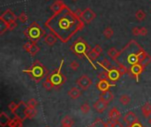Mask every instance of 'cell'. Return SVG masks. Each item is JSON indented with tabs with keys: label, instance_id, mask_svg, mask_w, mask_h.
<instances>
[{
	"label": "cell",
	"instance_id": "22",
	"mask_svg": "<svg viewBox=\"0 0 151 127\" xmlns=\"http://www.w3.org/2000/svg\"><path fill=\"white\" fill-rule=\"evenodd\" d=\"M68 95L72 98V99H73V100H75V99H78L80 95H81V91H80V89H79L78 87H72L69 91H68Z\"/></svg>",
	"mask_w": 151,
	"mask_h": 127
},
{
	"label": "cell",
	"instance_id": "48",
	"mask_svg": "<svg viewBox=\"0 0 151 127\" xmlns=\"http://www.w3.org/2000/svg\"><path fill=\"white\" fill-rule=\"evenodd\" d=\"M75 13H76V15H77L78 17H80V18L81 19V18H82V15H83V11H81L80 9H78V10L75 11Z\"/></svg>",
	"mask_w": 151,
	"mask_h": 127
},
{
	"label": "cell",
	"instance_id": "9",
	"mask_svg": "<svg viewBox=\"0 0 151 127\" xmlns=\"http://www.w3.org/2000/svg\"><path fill=\"white\" fill-rule=\"evenodd\" d=\"M76 83L81 89L87 90L92 85V79L88 75H82L77 79Z\"/></svg>",
	"mask_w": 151,
	"mask_h": 127
},
{
	"label": "cell",
	"instance_id": "33",
	"mask_svg": "<svg viewBox=\"0 0 151 127\" xmlns=\"http://www.w3.org/2000/svg\"><path fill=\"white\" fill-rule=\"evenodd\" d=\"M80 111L82 112V114H84V115H86V114H88L89 111H90V106H89V104L88 103H84V104H82L81 106H80Z\"/></svg>",
	"mask_w": 151,
	"mask_h": 127
},
{
	"label": "cell",
	"instance_id": "36",
	"mask_svg": "<svg viewBox=\"0 0 151 127\" xmlns=\"http://www.w3.org/2000/svg\"><path fill=\"white\" fill-rule=\"evenodd\" d=\"M150 63H151V56L147 54V56L141 61L140 65H141L143 67H146V66H147V65H149Z\"/></svg>",
	"mask_w": 151,
	"mask_h": 127
},
{
	"label": "cell",
	"instance_id": "6",
	"mask_svg": "<svg viewBox=\"0 0 151 127\" xmlns=\"http://www.w3.org/2000/svg\"><path fill=\"white\" fill-rule=\"evenodd\" d=\"M63 65H64V59L61 60V63H60V65H59L58 69L55 70L53 72L49 74L47 76V78H46L51 83L53 89H58L66 81V77L61 73V70H62Z\"/></svg>",
	"mask_w": 151,
	"mask_h": 127
},
{
	"label": "cell",
	"instance_id": "52",
	"mask_svg": "<svg viewBox=\"0 0 151 127\" xmlns=\"http://www.w3.org/2000/svg\"><path fill=\"white\" fill-rule=\"evenodd\" d=\"M73 1H74V2H75V1H77V0H73Z\"/></svg>",
	"mask_w": 151,
	"mask_h": 127
},
{
	"label": "cell",
	"instance_id": "53",
	"mask_svg": "<svg viewBox=\"0 0 151 127\" xmlns=\"http://www.w3.org/2000/svg\"><path fill=\"white\" fill-rule=\"evenodd\" d=\"M46 127H49V126H46Z\"/></svg>",
	"mask_w": 151,
	"mask_h": 127
},
{
	"label": "cell",
	"instance_id": "4",
	"mask_svg": "<svg viewBox=\"0 0 151 127\" xmlns=\"http://www.w3.org/2000/svg\"><path fill=\"white\" fill-rule=\"evenodd\" d=\"M24 35L29 41L37 43L44 35H46V32L43 28H41V26L37 22L34 21L30 24V26L26 28V30L24 31Z\"/></svg>",
	"mask_w": 151,
	"mask_h": 127
},
{
	"label": "cell",
	"instance_id": "40",
	"mask_svg": "<svg viewBox=\"0 0 151 127\" xmlns=\"http://www.w3.org/2000/svg\"><path fill=\"white\" fill-rule=\"evenodd\" d=\"M97 78H98L99 80L108 79V72H107V71H103L101 73H99L98 76H97Z\"/></svg>",
	"mask_w": 151,
	"mask_h": 127
},
{
	"label": "cell",
	"instance_id": "54",
	"mask_svg": "<svg viewBox=\"0 0 151 127\" xmlns=\"http://www.w3.org/2000/svg\"><path fill=\"white\" fill-rule=\"evenodd\" d=\"M47 1H48V0H47Z\"/></svg>",
	"mask_w": 151,
	"mask_h": 127
},
{
	"label": "cell",
	"instance_id": "20",
	"mask_svg": "<svg viewBox=\"0 0 151 127\" xmlns=\"http://www.w3.org/2000/svg\"><path fill=\"white\" fill-rule=\"evenodd\" d=\"M57 40H58V37L53 33H50L46 35L44 37V42L49 46H53L57 43Z\"/></svg>",
	"mask_w": 151,
	"mask_h": 127
},
{
	"label": "cell",
	"instance_id": "42",
	"mask_svg": "<svg viewBox=\"0 0 151 127\" xmlns=\"http://www.w3.org/2000/svg\"><path fill=\"white\" fill-rule=\"evenodd\" d=\"M69 66H70V68L72 69V70H73V71H76L78 68H79V64H78V62L77 61H75V60H73V62H71V64L69 65Z\"/></svg>",
	"mask_w": 151,
	"mask_h": 127
},
{
	"label": "cell",
	"instance_id": "31",
	"mask_svg": "<svg viewBox=\"0 0 151 127\" xmlns=\"http://www.w3.org/2000/svg\"><path fill=\"white\" fill-rule=\"evenodd\" d=\"M131 101V98L127 94H123L119 97V102L123 105H127Z\"/></svg>",
	"mask_w": 151,
	"mask_h": 127
},
{
	"label": "cell",
	"instance_id": "51",
	"mask_svg": "<svg viewBox=\"0 0 151 127\" xmlns=\"http://www.w3.org/2000/svg\"><path fill=\"white\" fill-rule=\"evenodd\" d=\"M125 127H131L130 125H127V126H125Z\"/></svg>",
	"mask_w": 151,
	"mask_h": 127
},
{
	"label": "cell",
	"instance_id": "46",
	"mask_svg": "<svg viewBox=\"0 0 151 127\" xmlns=\"http://www.w3.org/2000/svg\"><path fill=\"white\" fill-rule=\"evenodd\" d=\"M15 28H17V23H16V21H13V22H11V23L8 24V29H9V30H14Z\"/></svg>",
	"mask_w": 151,
	"mask_h": 127
},
{
	"label": "cell",
	"instance_id": "25",
	"mask_svg": "<svg viewBox=\"0 0 151 127\" xmlns=\"http://www.w3.org/2000/svg\"><path fill=\"white\" fill-rule=\"evenodd\" d=\"M96 64H98L100 66H102V67H103L104 70H106V71H109L110 69L112 68V65H111L110 61L109 59H107V58H103L102 61L97 62Z\"/></svg>",
	"mask_w": 151,
	"mask_h": 127
},
{
	"label": "cell",
	"instance_id": "28",
	"mask_svg": "<svg viewBox=\"0 0 151 127\" xmlns=\"http://www.w3.org/2000/svg\"><path fill=\"white\" fill-rule=\"evenodd\" d=\"M40 51V47L36 44V43H33V44H32V46H31V48L28 50V53L32 56V57H35L38 52Z\"/></svg>",
	"mask_w": 151,
	"mask_h": 127
},
{
	"label": "cell",
	"instance_id": "11",
	"mask_svg": "<svg viewBox=\"0 0 151 127\" xmlns=\"http://www.w3.org/2000/svg\"><path fill=\"white\" fill-rule=\"evenodd\" d=\"M96 17V14L95 12H93L90 8H86L84 11H83V15H82V18L81 20L84 21V23H90Z\"/></svg>",
	"mask_w": 151,
	"mask_h": 127
},
{
	"label": "cell",
	"instance_id": "23",
	"mask_svg": "<svg viewBox=\"0 0 151 127\" xmlns=\"http://www.w3.org/2000/svg\"><path fill=\"white\" fill-rule=\"evenodd\" d=\"M141 112L143 114V116L147 118H148V116L151 115V104L147 102L145 103L142 107H141Z\"/></svg>",
	"mask_w": 151,
	"mask_h": 127
},
{
	"label": "cell",
	"instance_id": "13",
	"mask_svg": "<svg viewBox=\"0 0 151 127\" xmlns=\"http://www.w3.org/2000/svg\"><path fill=\"white\" fill-rule=\"evenodd\" d=\"M108 72V79L110 81V82H116L118 81L120 77L122 76L120 72L118 71V68L116 67H112L111 69H110L109 71H107Z\"/></svg>",
	"mask_w": 151,
	"mask_h": 127
},
{
	"label": "cell",
	"instance_id": "8",
	"mask_svg": "<svg viewBox=\"0 0 151 127\" xmlns=\"http://www.w3.org/2000/svg\"><path fill=\"white\" fill-rule=\"evenodd\" d=\"M144 69H145V67H143L140 64H137V65H132L129 68L128 73H129V75H130L131 78L135 79V80L138 82L139 81V76L144 71Z\"/></svg>",
	"mask_w": 151,
	"mask_h": 127
},
{
	"label": "cell",
	"instance_id": "24",
	"mask_svg": "<svg viewBox=\"0 0 151 127\" xmlns=\"http://www.w3.org/2000/svg\"><path fill=\"white\" fill-rule=\"evenodd\" d=\"M118 55H119V51H118L115 48H110V49L108 50V56H109L115 63H117V61H118Z\"/></svg>",
	"mask_w": 151,
	"mask_h": 127
},
{
	"label": "cell",
	"instance_id": "26",
	"mask_svg": "<svg viewBox=\"0 0 151 127\" xmlns=\"http://www.w3.org/2000/svg\"><path fill=\"white\" fill-rule=\"evenodd\" d=\"M9 127H23V121L14 116V118L11 120Z\"/></svg>",
	"mask_w": 151,
	"mask_h": 127
},
{
	"label": "cell",
	"instance_id": "19",
	"mask_svg": "<svg viewBox=\"0 0 151 127\" xmlns=\"http://www.w3.org/2000/svg\"><path fill=\"white\" fill-rule=\"evenodd\" d=\"M11 120L12 119L9 117V116L6 112H4V111L1 112V114H0V126L6 127V125H9Z\"/></svg>",
	"mask_w": 151,
	"mask_h": 127
},
{
	"label": "cell",
	"instance_id": "14",
	"mask_svg": "<svg viewBox=\"0 0 151 127\" xmlns=\"http://www.w3.org/2000/svg\"><path fill=\"white\" fill-rule=\"evenodd\" d=\"M115 86H116L115 82H110L108 79H103V80H99V82L96 85V87L101 92H104V91H108L110 87H115Z\"/></svg>",
	"mask_w": 151,
	"mask_h": 127
},
{
	"label": "cell",
	"instance_id": "15",
	"mask_svg": "<svg viewBox=\"0 0 151 127\" xmlns=\"http://www.w3.org/2000/svg\"><path fill=\"white\" fill-rule=\"evenodd\" d=\"M66 6V5L62 1V0H57V1H55L51 6V10L53 12V13H57L60 12L61 10H63Z\"/></svg>",
	"mask_w": 151,
	"mask_h": 127
},
{
	"label": "cell",
	"instance_id": "47",
	"mask_svg": "<svg viewBox=\"0 0 151 127\" xmlns=\"http://www.w3.org/2000/svg\"><path fill=\"white\" fill-rule=\"evenodd\" d=\"M147 34V29L146 28H140V35L146 36Z\"/></svg>",
	"mask_w": 151,
	"mask_h": 127
},
{
	"label": "cell",
	"instance_id": "30",
	"mask_svg": "<svg viewBox=\"0 0 151 127\" xmlns=\"http://www.w3.org/2000/svg\"><path fill=\"white\" fill-rule=\"evenodd\" d=\"M114 32H113V29L110 28V27H107L104 30H103V35L106 39H110L112 37Z\"/></svg>",
	"mask_w": 151,
	"mask_h": 127
},
{
	"label": "cell",
	"instance_id": "1",
	"mask_svg": "<svg viewBox=\"0 0 151 127\" xmlns=\"http://www.w3.org/2000/svg\"><path fill=\"white\" fill-rule=\"evenodd\" d=\"M44 25L62 43H66L76 33L84 28L85 23L76 15L75 12L66 6L60 12L53 13Z\"/></svg>",
	"mask_w": 151,
	"mask_h": 127
},
{
	"label": "cell",
	"instance_id": "10",
	"mask_svg": "<svg viewBox=\"0 0 151 127\" xmlns=\"http://www.w3.org/2000/svg\"><path fill=\"white\" fill-rule=\"evenodd\" d=\"M0 20H2L9 24L13 21H16V20H18V17L14 14V13L12 12V10L7 9L6 11L4 12V13L1 16H0Z\"/></svg>",
	"mask_w": 151,
	"mask_h": 127
},
{
	"label": "cell",
	"instance_id": "3",
	"mask_svg": "<svg viewBox=\"0 0 151 127\" xmlns=\"http://www.w3.org/2000/svg\"><path fill=\"white\" fill-rule=\"evenodd\" d=\"M23 72L28 74L36 83H39L43 79L47 78V76L49 75V71L39 60H36L31 67L23 70Z\"/></svg>",
	"mask_w": 151,
	"mask_h": 127
},
{
	"label": "cell",
	"instance_id": "21",
	"mask_svg": "<svg viewBox=\"0 0 151 127\" xmlns=\"http://www.w3.org/2000/svg\"><path fill=\"white\" fill-rule=\"evenodd\" d=\"M73 124H74V120L69 116H66L61 120V127H73Z\"/></svg>",
	"mask_w": 151,
	"mask_h": 127
},
{
	"label": "cell",
	"instance_id": "44",
	"mask_svg": "<svg viewBox=\"0 0 151 127\" xmlns=\"http://www.w3.org/2000/svg\"><path fill=\"white\" fill-rule=\"evenodd\" d=\"M17 104L18 103H15L14 101H12V102H10L9 103V105H8V108H9V109L13 112L15 109H16V107H17Z\"/></svg>",
	"mask_w": 151,
	"mask_h": 127
},
{
	"label": "cell",
	"instance_id": "41",
	"mask_svg": "<svg viewBox=\"0 0 151 127\" xmlns=\"http://www.w3.org/2000/svg\"><path fill=\"white\" fill-rule=\"evenodd\" d=\"M43 87L46 89V90H51V89H53V87H52V85H51V83L46 79H45V81L43 82Z\"/></svg>",
	"mask_w": 151,
	"mask_h": 127
},
{
	"label": "cell",
	"instance_id": "12",
	"mask_svg": "<svg viewBox=\"0 0 151 127\" xmlns=\"http://www.w3.org/2000/svg\"><path fill=\"white\" fill-rule=\"evenodd\" d=\"M123 121L125 123H126V125H132L139 122L137 116L132 111H128L127 113H125V115L123 116Z\"/></svg>",
	"mask_w": 151,
	"mask_h": 127
},
{
	"label": "cell",
	"instance_id": "2",
	"mask_svg": "<svg viewBox=\"0 0 151 127\" xmlns=\"http://www.w3.org/2000/svg\"><path fill=\"white\" fill-rule=\"evenodd\" d=\"M147 56V53L143 50V48L140 46V44L136 41L131 40L122 49V50L119 51L118 58L120 59V61H118L116 64L117 65L122 64L126 67L127 65H129V68H130L132 65L140 64L141 61Z\"/></svg>",
	"mask_w": 151,
	"mask_h": 127
},
{
	"label": "cell",
	"instance_id": "43",
	"mask_svg": "<svg viewBox=\"0 0 151 127\" xmlns=\"http://www.w3.org/2000/svg\"><path fill=\"white\" fill-rule=\"evenodd\" d=\"M132 33L133 35L135 36H139L140 35V28H138V27H134L132 29Z\"/></svg>",
	"mask_w": 151,
	"mask_h": 127
},
{
	"label": "cell",
	"instance_id": "38",
	"mask_svg": "<svg viewBox=\"0 0 151 127\" xmlns=\"http://www.w3.org/2000/svg\"><path fill=\"white\" fill-rule=\"evenodd\" d=\"M36 116V109H28V119H32Z\"/></svg>",
	"mask_w": 151,
	"mask_h": 127
},
{
	"label": "cell",
	"instance_id": "18",
	"mask_svg": "<svg viewBox=\"0 0 151 127\" xmlns=\"http://www.w3.org/2000/svg\"><path fill=\"white\" fill-rule=\"evenodd\" d=\"M107 105H108V103H106V102H104L103 101H102V100L99 99V100H97V101L94 103L93 107H94V109H95L97 112L102 113V112H103V111L106 109Z\"/></svg>",
	"mask_w": 151,
	"mask_h": 127
},
{
	"label": "cell",
	"instance_id": "16",
	"mask_svg": "<svg viewBox=\"0 0 151 127\" xmlns=\"http://www.w3.org/2000/svg\"><path fill=\"white\" fill-rule=\"evenodd\" d=\"M100 97V100L103 101L104 102L106 103H109L113 99H114V94H112L111 91L108 90V91H104V92H102L99 95Z\"/></svg>",
	"mask_w": 151,
	"mask_h": 127
},
{
	"label": "cell",
	"instance_id": "35",
	"mask_svg": "<svg viewBox=\"0 0 151 127\" xmlns=\"http://www.w3.org/2000/svg\"><path fill=\"white\" fill-rule=\"evenodd\" d=\"M118 69L120 72L121 75H124L125 73H128V68L126 66H125L124 65H122V64H118Z\"/></svg>",
	"mask_w": 151,
	"mask_h": 127
},
{
	"label": "cell",
	"instance_id": "34",
	"mask_svg": "<svg viewBox=\"0 0 151 127\" xmlns=\"http://www.w3.org/2000/svg\"><path fill=\"white\" fill-rule=\"evenodd\" d=\"M18 20H19L21 22H22V23H26V22L28 21V14H27L25 12H22V13L20 14V16L18 17Z\"/></svg>",
	"mask_w": 151,
	"mask_h": 127
},
{
	"label": "cell",
	"instance_id": "45",
	"mask_svg": "<svg viewBox=\"0 0 151 127\" xmlns=\"http://www.w3.org/2000/svg\"><path fill=\"white\" fill-rule=\"evenodd\" d=\"M93 50H95V52H97V53H98L99 55H100V54H101V53L103 52V48H102V47H101L100 45H98V44H97V45H95V47L93 48Z\"/></svg>",
	"mask_w": 151,
	"mask_h": 127
},
{
	"label": "cell",
	"instance_id": "5",
	"mask_svg": "<svg viewBox=\"0 0 151 127\" xmlns=\"http://www.w3.org/2000/svg\"><path fill=\"white\" fill-rule=\"evenodd\" d=\"M70 50L76 54L80 58H82L83 57H85L88 62H89V58H88V52L91 50L90 46L87 43V42L85 40H83L81 37H79L70 47Z\"/></svg>",
	"mask_w": 151,
	"mask_h": 127
},
{
	"label": "cell",
	"instance_id": "17",
	"mask_svg": "<svg viewBox=\"0 0 151 127\" xmlns=\"http://www.w3.org/2000/svg\"><path fill=\"white\" fill-rule=\"evenodd\" d=\"M108 116H109L110 121L116 122V121H118V119H119L120 116H121V114H120V112L118 111V109L117 108H112V109L109 111Z\"/></svg>",
	"mask_w": 151,
	"mask_h": 127
},
{
	"label": "cell",
	"instance_id": "27",
	"mask_svg": "<svg viewBox=\"0 0 151 127\" xmlns=\"http://www.w3.org/2000/svg\"><path fill=\"white\" fill-rule=\"evenodd\" d=\"M88 127H110V125H109L108 123H105V122H103L102 119L97 118V119H96L90 126H88Z\"/></svg>",
	"mask_w": 151,
	"mask_h": 127
},
{
	"label": "cell",
	"instance_id": "50",
	"mask_svg": "<svg viewBox=\"0 0 151 127\" xmlns=\"http://www.w3.org/2000/svg\"><path fill=\"white\" fill-rule=\"evenodd\" d=\"M148 123H149V124L151 125V117H150V118L148 119Z\"/></svg>",
	"mask_w": 151,
	"mask_h": 127
},
{
	"label": "cell",
	"instance_id": "49",
	"mask_svg": "<svg viewBox=\"0 0 151 127\" xmlns=\"http://www.w3.org/2000/svg\"><path fill=\"white\" fill-rule=\"evenodd\" d=\"M131 127H144L140 122H137V123H133V124H132V125H130Z\"/></svg>",
	"mask_w": 151,
	"mask_h": 127
},
{
	"label": "cell",
	"instance_id": "7",
	"mask_svg": "<svg viewBox=\"0 0 151 127\" xmlns=\"http://www.w3.org/2000/svg\"><path fill=\"white\" fill-rule=\"evenodd\" d=\"M28 104L23 101H21L18 104H17V107L16 109L12 112L15 117H18L20 118L21 120L22 121H25L26 119H28Z\"/></svg>",
	"mask_w": 151,
	"mask_h": 127
},
{
	"label": "cell",
	"instance_id": "37",
	"mask_svg": "<svg viewBox=\"0 0 151 127\" xmlns=\"http://www.w3.org/2000/svg\"><path fill=\"white\" fill-rule=\"evenodd\" d=\"M27 104H28V108H30V109H36V106H37V101H36V99L32 98V99H30V100L28 101Z\"/></svg>",
	"mask_w": 151,
	"mask_h": 127
},
{
	"label": "cell",
	"instance_id": "29",
	"mask_svg": "<svg viewBox=\"0 0 151 127\" xmlns=\"http://www.w3.org/2000/svg\"><path fill=\"white\" fill-rule=\"evenodd\" d=\"M135 18L137 21H142L145 20L146 18V13L143 11V10H138L136 13H135Z\"/></svg>",
	"mask_w": 151,
	"mask_h": 127
},
{
	"label": "cell",
	"instance_id": "32",
	"mask_svg": "<svg viewBox=\"0 0 151 127\" xmlns=\"http://www.w3.org/2000/svg\"><path fill=\"white\" fill-rule=\"evenodd\" d=\"M9 30L8 29V23L6 21L0 20V35H3L6 31Z\"/></svg>",
	"mask_w": 151,
	"mask_h": 127
},
{
	"label": "cell",
	"instance_id": "39",
	"mask_svg": "<svg viewBox=\"0 0 151 127\" xmlns=\"http://www.w3.org/2000/svg\"><path fill=\"white\" fill-rule=\"evenodd\" d=\"M110 127H124L123 123H120L119 121H116V122H112V121H109L108 122Z\"/></svg>",
	"mask_w": 151,
	"mask_h": 127
}]
</instances>
